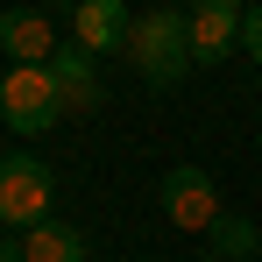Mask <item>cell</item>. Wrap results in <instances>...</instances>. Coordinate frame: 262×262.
Wrapping results in <instances>:
<instances>
[{"instance_id": "cell-1", "label": "cell", "mask_w": 262, "mask_h": 262, "mask_svg": "<svg viewBox=\"0 0 262 262\" xmlns=\"http://www.w3.org/2000/svg\"><path fill=\"white\" fill-rule=\"evenodd\" d=\"M128 57H135V71H142L149 85H177L184 71H199V64H191V21H184V7H149V14H135Z\"/></svg>"}, {"instance_id": "cell-2", "label": "cell", "mask_w": 262, "mask_h": 262, "mask_svg": "<svg viewBox=\"0 0 262 262\" xmlns=\"http://www.w3.org/2000/svg\"><path fill=\"white\" fill-rule=\"evenodd\" d=\"M0 121L14 135H43L64 121V92L50 78V64H7V78H0Z\"/></svg>"}, {"instance_id": "cell-3", "label": "cell", "mask_w": 262, "mask_h": 262, "mask_svg": "<svg viewBox=\"0 0 262 262\" xmlns=\"http://www.w3.org/2000/svg\"><path fill=\"white\" fill-rule=\"evenodd\" d=\"M50 199H57V184L36 156H0V220L7 227H36L50 220Z\"/></svg>"}, {"instance_id": "cell-4", "label": "cell", "mask_w": 262, "mask_h": 262, "mask_svg": "<svg viewBox=\"0 0 262 262\" xmlns=\"http://www.w3.org/2000/svg\"><path fill=\"white\" fill-rule=\"evenodd\" d=\"M163 213H170V227H184V234H206L220 220V191L206 170H191V163H177L170 177H163Z\"/></svg>"}, {"instance_id": "cell-5", "label": "cell", "mask_w": 262, "mask_h": 262, "mask_svg": "<svg viewBox=\"0 0 262 262\" xmlns=\"http://www.w3.org/2000/svg\"><path fill=\"white\" fill-rule=\"evenodd\" d=\"M184 21H191V64H227V50L241 43L234 0H184Z\"/></svg>"}, {"instance_id": "cell-6", "label": "cell", "mask_w": 262, "mask_h": 262, "mask_svg": "<svg viewBox=\"0 0 262 262\" xmlns=\"http://www.w3.org/2000/svg\"><path fill=\"white\" fill-rule=\"evenodd\" d=\"M128 29H135L128 0H78V7H71V43H85L92 57L128 50Z\"/></svg>"}, {"instance_id": "cell-7", "label": "cell", "mask_w": 262, "mask_h": 262, "mask_svg": "<svg viewBox=\"0 0 262 262\" xmlns=\"http://www.w3.org/2000/svg\"><path fill=\"white\" fill-rule=\"evenodd\" d=\"M0 57H14V64H50L57 57V29H50L43 7H7L0 14Z\"/></svg>"}, {"instance_id": "cell-8", "label": "cell", "mask_w": 262, "mask_h": 262, "mask_svg": "<svg viewBox=\"0 0 262 262\" xmlns=\"http://www.w3.org/2000/svg\"><path fill=\"white\" fill-rule=\"evenodd\" d=\"M50 78H57V92H64V114H99V71H92V50L85 43H57Z\"/></svg>"}, {"instance_id": "cell-9", "label": "cell", "mask_w": 262, "mask_h": 262, "mask_svg": "<svg viewBox=\"0 0 262 262\" xmlns=\"http://www.w3.org/2000/svg\"><path fill=\"white\" fill-rule=\"evenodd\" d=\"M21 262H85V234L64 220H36L21 227Z\"/></svg>"}, {"instance_id": "cell-10", "label": "cell", "mask_w": 262, "mask_h": 262, "mask_svg": "<svg viewBox=\"0 0 262 262\" xmlns=\"http://www.w3.org/2000/svg\"><path fill=\"white\" fill-rule=\"evenodd\" d=\"M206 234H213V255H227V262H248V255L262 248V227H255V220H241V213H220Z\"/></svg>"}, {"instance_id": "cell-11", "label": "cell", "mask_w": 262, "mask_h": 262, "mask_svg": "<svg viewBox=\"0 0 262 262\" xmlns=\"http://www.w3.org/2000/svg\"><path fill=\"white\" fill-rule=\"evenodd\" d=\"M241 50L262 64V0H255V7H241Z\"/></svg>"}, {"instance_id": "cell-12", "label": "cell", "mask_w": 262, "mask_h": 262, "mask_svg": "<svg viewBox=\"0 0 262 262\" xmlns=\"http://www.w3.org/2000/svg\"><path fill=\"white\" fill-rule=\"evenodd\" d=\"M0 262H21V241H0Z\"/></svg>"}, {"instance_id": "cell-13", "label": "cell", "mask_w": 262, "mask_h": 262, "mask_svg": "<svg viewBox=\"0 0 262 262\" xmlns=\"http://www.w3.org/2000/svg\"><path fill=\"white\" fill-rule=\"evenodd\" d=\"M206 262H227V255H206Z\"/></svg>"}, {"instance_id": "cell-14", "label": "cell", "mask_w": 262, "mask_h": 262, "mask_svg": "<svg viewBox=\"0 0 262 262\" xmlns=\"http://www.w3.org/2000/svg\"><path fill=\"white\" fill-rule=\"evenodd\" d=\"M248 7H255V0H248Z\"/></svg>"}]
</instances>
